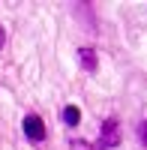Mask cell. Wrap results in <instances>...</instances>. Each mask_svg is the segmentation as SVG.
<instances>
[{
  "label": "cell",
  "instance_id": "obj_1",
  "mask_svg": "<svg viewBox=\"0 0 147 150\" xmlns=\"http://www.w3.org/2000/svg\"><path fill=\"white\" fill-rule=\"evenodd\" d=\"M120 144V120L117 117H108V120H102V126H99V150H111V147H117Z\"/></svg>",
  "mask_w": 147,
  "mask_h": 150
},
{
  "label": "cell",
  "instance_id": "obj_2",
  "mask_svg": "<svg viewBox=\"0 0 147 150\" xmlns=\"http://www.w3.org/2000/svg\"><path fill=\"white\" fill-rule=\"evenodd\" d=\"M24 135H27L30 141H42L45 138V123L36 114H27V117H24Z\"/></svg>",
  "mask_w": 147,
  "mask_h": 150
},
{
  "label": "cell",
  "instance_id": "obj_3",
  "mask_svg": "<svg viewBox=\"0 0 147 150\" xmlns=\"http://www.w3.org/2000/svg\"><path fill=\"white\" fill-rule=\"evenodd\" d=\"M78 60H81L84 72H96V51L93 48H78Z\"/></svg>",
  "mask_w": 147,
  "mask_h": 150
},
{
  "label": "cell",
  "instance_id": "obj_4",
  "mask_svg": "<svg viewBox=\"0 0 147 150\" xmlns=\"http://www.w3.org/2000/svg\"><path fill=\"white\" fill-rule=\"evenodd\" d=\"M78 120H81V111L75 105H66L63 108V123H66V126H78Z\"/></svg>",
  "mask_w": 147,
  "mask_h": 150
},
{
  "label": "cell",
  "instance_id": "obj_5",
  "mask_svg": "<svg viewBox=\"0 0 147 150\" xmlns=\"http://www.w3.org/2000/svg\"><path fill=\"white\" fill-rule=\"evenodd\" d=\"M138 141H141V147H147V120L138 123Z\"/></svg>",
  "mask_w": 147,
  "mask_h": 150
},
{
  "label": "cell",
  "instance_id": "obj_6",
  "mask_svg": "<svg viewBox=\"0 0 147 150\" xmlns=\"http://www.w3.org/2000/svg\"><path fill=\"white\" fill-rule=\"evenodd\" d=\"M72 150H93V147H90L87 141H81V138H78V141H72Z\"/></svg>",
  "mask_w": 147,
  "mask_h": 150
},
{
  "label": "cell",
  "instance_id": "obj_7",
  "mask_svg": "<svg viewBox=\"0 0 147 150\" xmlns=\"http://www.w3.org/2000/svg\"><path fill=\"white\" fill-rule=\"evenodd\" d=\"M6 45V33H3V27H0V48Z\"/></svg>",
  "mask_w": 147,
  "mask_h": 150
}]
</instances>
